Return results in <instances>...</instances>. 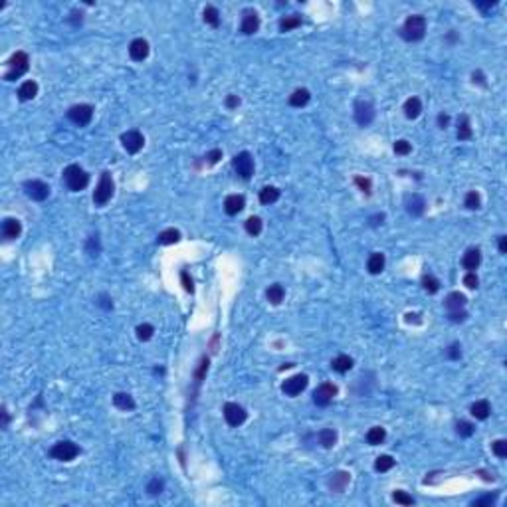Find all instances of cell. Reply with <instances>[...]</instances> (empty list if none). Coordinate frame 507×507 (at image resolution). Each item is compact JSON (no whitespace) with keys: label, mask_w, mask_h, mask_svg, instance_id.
Returning a JSON list of instances; mask_svg holds the SVG:
<instances>
[{"label":"cell","mask_w":507,"mask_h":507,"mask_svg":"<svg viewBox=\"0 0 507 507\" xmlns=\"http://www.w3.org/2000/svg\"><path fill=\"white\" fill-rule=\"evenodd\" d=\"M422 285H424V289H426L428 293H436V291L440 289V281H438V278H434L432 274H426V276L422 278Z\"/></svg>","instance_id":"74e56055"},{"label":"cell","mask_w":507,"mask_h":507,"mask_svg":"<svg viewBox=\"0 0 507 507\" xmlns=\"http://www.w3.org/2000/svg\"><path fill=\"white\" fill-rule=\"evenodd\" d=\"M24 190H26V194L32 200H38V202H42V200H46L50 196V186L46 182H42V180H26L24 182Z\"/></svg>","instance_id":"7c38bea8"},{"label":"cell","mask_w":507,"mask_h":507,"mask_svg":"<svg viewBox=\"0 0 507 507\" xmlns=\"http://www.w3.org/2000/svg\"><path fill=\"white\" fill-rule=\"evenodd\" d=\"M278 198H279V190L276 186H264L260 190V202H262V204H274Z\"/></svg>","instance_id":"f546056e"},{"label":"cell","mask_w":507,"mask_h":507,"mask_svg":"<svg viewBox=\"0 0 507 507\" xmlns=\"http://www.w3.org/2000/svg\"><path fill=\"white\" fill-rule=\"evenodd\" d=\"M6 426H8V412L2 410V428H6Z\"/></svg>","instance_id":"6125c7cd"},{"label":"cell","mask_w":507,"mask_h":507,"mask_svg":"<svg viewBox=\"0 0 507 507\" xmlns=\"http://www.w3.org/2000/svg\"><path fill=\"white\" fill-rule=\"evenodd\" d=\"M489 412H491V406H489L487 400H478V402L472 404V414H474L478 420H485V418L489 416Z\"/></svg>","instance_id":"4316f807"},{"label":"cell","mask_w":507,"mask_h":507,"mask_svg":"<svg viewBox=\"0 0 507 507\" xmlns=\"http://www.w3.org/2000/svg\"><path fill=\"white\" fill-rule=\"evenodd\" d=\"M466 208H470V210H478L480 208V204H482V200H480V194L476 192V190H470L468 194H466Z\"/></svg>","instance_id":"ab89813d"},{"label":"cell","mask_w":507,"mask_h":507,"mask_svg":"<svg viewBox=\"0 0 507 507\" xmlns=\"http://www.w3.org/2000/svg\"><path fill=\"white\" fill-rule=\"evenodd\" d=\"M424 34H426V18L420 14L408 16L400 28V36L406 42H418L424 38Z\"/></svg>","instance_id":"6da1fadb"},{"label":"cell","mask_w":507,"mask_h":507,"mask_svg":"<svg viewBox=\"0 0 507 507\" xmlns=\"http://www.w3.org/2000/svg\"><path fill=\"white\" fill-rule=\"evenodd\" d=\"M456 432H458L460 436H464V438H470V436L476 432V428H474V424H472V422H468V420H460L458 424H456Z\"/></svg>","instance_id":"f35d334b"},{"label":"cell","mask_w":507,"mask_h":507,"mask_svg":"<svg viewBox=\"0 0 507 507\" xmlns=\"http://www.w3.org/2000/svg\"><path fill=\"white\" fill-rule=\"evenodd\" d=\"M153 333H155V329H153V325H149V323H143V325L137 327V337L141 341H149L151 337H153Z\"/></svg>","instance_id":"b9f144b4"},{"label":"cell","mask_w":507,"mask_h":507,"mask_svg":"<svg viewBox=\"0 0 507 507\" xmlns=\"http://www.w3.org/2000/svg\"><path fill=\"white\" fill-rule=\"evenodd\" d=\"M180 279H182V285H184V289H186L188 293H192V291H194V285H192V279H190L188 272H180Z\"/></svg>","instance_id":"db71d44e"},{"label":"cell","mask_w":507,"mask_h":507,"mask_svg":"<svg viewBox=\"0 0 507 507\" xmlns=\"http://www.w3.org/2000/svg\"><path fill=\"white\" fill-rule=\"evenodd\" d=\"M244 204H246V200H244L242 194H230V196H226V200H224V210H226V214L234 216V214L242 212Z\"/></svg>","instance_id":"e0dca14e"},{"label":"cell","mask_w":507,"mask_h":507,"mask_svg":"<svg viewBox=\"0 0 507 507\" xmlns=\"http://www.w3.org/2000/svg\"><path fill=\"white\" fill-rule=\"evenodd\" d=\"M478 283H480V279H478L476 272H468V274L464 276V285H466L468 289H476V287H478Z\"/></svg>","instance_id":"c3c4849f"},{"label":"cell","mask_w":507,"mask_h":507,"mask_svg":"<svg viewBox=\"0 0 507 507\" xmlns=\"http://www.w3.org/2000/svg\"><path fill=\"white\" fill-rule=\"evenodd\" d=\"M38 95V83L36 81H24L22 85H20V89H18V97L22 99V101H30V99H34Z\"/></svg>","instance_id":"d4e9b609"},{"label":"cell","mask_w":507,"mask_h":507,"mask_svg":"<svg viewBox=\"0 0 507 507\" xmlns=\"http://www.w3.org/2000/svg\"><path fill=\"white\" fill-rule=\"evenodd\" d=\"M444 305L448 307V311H458V309H464V305H466V295H464V293H460V291H452V293L446 297Z\"/></svg>","instance_id":"ffe728a7"},{"label":"cell","mask_w":507,"mask_h":507,"mask_svg":"<svg viewBox=\"0 0 507 507\" xmlns=\"http://www.w3.org/2000/svg\"><path fill=\"white\" fill-rule=\"evenodd\" d=\"M79 454V446L74 444L72 440H64V442H58L52 450H50V456L60 462H72L76 456Z\"/></svg>","instance_id":"5b68a950"},{"label":"cell","mask_w":507,"mask_h":507,"mask_svg":"<svg viewBox=\"0 0 507 507\" xmlns=\"http://www.w3.org/2000/svg\"><path fill=\"white\" fill-rule=\"evenodd\" d=\"M113 190H115L113 178H111V175L107 171H103V173H101V178H99L97 186H95V192H93V202L97 206L107 204V202L111 200V196H113Z\"/></svg>","instance_id":"3957f363"},{"label":"cell","mask_w":507,"mask_h":507,"mask_svg":"<svg viewBox=\"0 0 507 507\" xmlns=\"http://www.w3.org/2000/svg\"><path fill=\"white\" fill-rule=\"evenodd\" d=\"M480 262H482V254H480L478 248H470V250L464 254L462 264H464V268H466L468 272H476L478 266H480Z\"/></svg>","instance_id":"d6986e66"},{"label":"cell","mask_w":507,"mask_h":507,"mask_svg":"<svg viewBox=\"0 0 507 507\" xmlns=\"http://www.w3.org/2000/svg\"><path fill=\"white\" fill-rule=\"evenodd\" d=\"M410 151H412V145H410L408 141L400 139V141L394 143V153H396V155H408Z\"/></svg>","instance_id":"ee69618b"},{"label":"cell","mask_w":507,"mask_h":507,"mask_svg":"<svg viewBox=\"0 0 507 507\" xmlns=\"http://www.w3.org/2000/svg\"><path fill=\"white\" fill-rule=\"evenodd\" d=\"M392 499H394L396 503H400V505H412V503H414V499H412L406 491H394V493H392Z\"/></svg>","instance_id":"f6af8a7d"},{"label":"cell","mask_w":507,"mask_h":507,"mask_svg":"<svg viewBox=\"0 0 507 507\" xmlns=\"http://www.w3.org/2000/svg\"><path fill=\"white\" fill-rule=\"evenodd\" d=\"M317 438H319V444H321L323 448H327V450H329V448H333V446L337 444V432H335L333 428H325V430H321Z\"/></svg>","instance_id":"f1b7e54d"},{"label":"cell","mask_w":507,"mask_h":507,"mask_svg":"<svg viewBox=\"0 0 507 507\" xmlns=\"http://www.w3.org/2000/svg\"><path fill=\"white\" fill-rule=\"evenodd\" d=\"M337 396V386L333 382H323L313 392V402L317 406H327V404Z\"/></svg>","instance_id":"30bf717a"},{"label":"cell","mask_w":507,"mask_h":507,"mask_svg":"<svg viewBox=\"0 0 507 507\" xmlns=\"http://www.w3.org/2000/svg\"><path fill=\"white\" fill-rule=\"evenodd\" d=\"M458 139H460V141L472 139V127H470L468 115H462V117L458 119Z\"/></svg>","instance_id":"4dcf8cb0"},{"label":"cell","mask_w":507,"mask_h":507,"mask_svg":"<svg viewBox=\"0 0 507 507\" xmlns=\"http://www.w3.org/2000/svg\"><path fill=\"white\" fill-rule=\"evenodd\" d=\"M392 466H394V460L390 458V456H380V458H377V462H375L377 472H388Z\"/></svg>","instance_id":"60d3db41"},{"label":"cell","mask_w":507,"mask_h":507,"mask_svg":"<svg viewBox=\"0 0 507 507\" xmlns=\"http://www.w3.org/2000/svg\"><path fill=\"white\" fill-rule=\"evenodd\" d=\"M129 54H131V58H133L135 62H143V60L149 56V42L143 40V38L133 40L131 46H129Z\"/></svg>","instance_id":"9a60e30c"},{"label":"cell","mask_w":507,"mask_h":507,"mask_svg":"<svg viewBox=\"0 0 507 507\" xmlns=\"http://www.w3.org/2000/svg\"><path fill=\"white\" fill-rule=\"evenodd\" d=\"M178 240H180V232H178V230H175V228H169V230H165V232H161V234H159V244H163V246L177 244Z\"/></svg>","instance_id":"836d02e7"},{"label":"cell","mask_w":507,"mask_h":507,"mask_svg":"<svg viewBox=\"0 0 507 507\" xmlns=\"http://www.w3.org/2000/svg\"><path fill=\"white\" fill-rule=\"evenodd\" d=\"M309 91L307 89H295L291 95H289V105L291 107H303V105H307L309 103Z\"/></svg>","instance_id":"44dd1931"},{"label":"cell","mask_w":507,"mask_h":507,"mask_svg":"<svg viewBox=\"0 0 507 507\" xmlns=\"http://www.w3.org/2000/svg\"><path fill=\"white\" fill-rule=\"evenodd\" d=\"M246 232H248L250 236H258V234L262 232V220H260L258 216L248 218V220H246Z\"/></svg>","instance_id":"d590c367"},{"label":"cell","mask_w":507,"mask_h":507,"mask_svg":"<svg viewBox=\"0 0 507 507\" xmlns=\"http://www.w3.org/2000/svg\"><path fill=\"white\" fill-rule=\"evenodd\" d=\"M121 143H123V149L127 151V153L135 155V153H139V151L143 149L145 137H143L137 129H131V131H125V133L121 135Z\"/></svg>","instance_id":"52a82bcc"},{"label":"cell","mask_w":507,"mask_h":507,"mask_svg":"<svg viewBox=\"0 0 507 507\" xmlns=\"http://www.w3.org/2000/svg\"><path fill=\"white\" fill-rule=\"evenodd\" d=\"M448 125H450V115L440 113V115H438V127H440V129H446Z\"/></svg>","instance_id":"9f6ffc18"},{"label":"cell","mask_w":507,"mask_h":507,"mask_svg":"<svg viewBox=\"0 0 507 507\" xmlns=\"http://www.w3.org/2000/svg\"><path fill=\"white\" fill-rule=\"evenodd\" d=\"M476 6H478V8H482V10H489V8H493V6H495V2H476Z\"/></svg>","instance_id":"91938a15"},{"label":"cell","mask_w":507,"mask_h":507,"mask_svg":"<svg viewBox=\"0 0 507 507\" xmlns=\"http://www.w3.org/2000/svg\"><path fill=\"white\" fill-rule=\"evenodd\" d=\"M448 357H450V359H460V357H462V347H460V343H454V345L448 349Z\"/></svg>","instance_id":"816d5d0a"},{"label":"cell","mask_w":507,"mask_h":507,"mask_svg":"<svg viewBox=\"0 0 507 507\" xmlns=\"http://www.w3.org/2000/svg\"><path fill=\"white\" fill-rule=\"evenodd\" d=\"M355 119L361 127H367L373 123L375 119V107L371 101H357V105H355Z\"/></svg>","instance_id":"9c48e42d"},{"label":"cell","mask_w":507,"mask_h":507,"mask_svg":"<svg viewBox=\"0 0 507 507\" xmlns=\"http://www.w3.org/2000/svg\"><path fill=\"white\" fill-rule=\"evenodd\" d=\"M204 22L216 28V26L220 24V12H218L214 6H206V8H204Z\"/></svg>","instance_id":"8d00e7d4"},{"label":"cell","mask_w":507,"mask_h":507,"mask_svg":"<svg viewBox=\"0 0 507 507\" xmlns=\"http://www.w3.org/2000/svg\"><path fill=\"white\" fill-rule=\"evenodd\" d=\"M266 295H268V301H270V303L278 305V303H281V299H283L285 291H283V287H281L279 283H274V285H270V287H268Z\"/></svg>","instance_id":"d6a6232c"},{"label":"cell","mask_w":507,"mask_h":507,"mask_svg":"<svg viewBox=\"0 0 507 507\" xmlns=\"http://www.w3.org/2000/svg\"><path fill=\"white\" fill-rule=\"evenodd\" d=\"M355 184H357L365 194H369L371 192V180L369 178H363V177H357L355 178Z\"/></svg>","instance_id":"681fc988"},{"label":"cell","mask_w":507,"mask_h":507,"mask_svg":"<svg viewBox=\"0 0 507 507\" xmlns=\"http://www.w3.org/2000/svg\"><path fill=\"white\" fill-rule=\"evenodd\" d=\"M64 182L72 192H79L87 186L89 182V175L79 167V165H70L64 171Z\"/></svg>","instance_id":"7a4b0ae2"},{"label":"cell","mask_w":507,"mask_h":507,"mask_svg":"<svg viewBox=\"0 0 507 507\" xmlns=\"http://www.w3.org/2000/svg\"><path fill=\"white\" fill-rule=\"evenodd\" d=\"M220 159H222V151H220V149H214V151H210V153L206 155L208 165H216Z\"/></svg>","instance_id":"f5cc1de1"},{"label":"cell","mask_w":507,"mask_h":507,"mask_svg":"<svg viewBox=\"0 0 507 507\" xmlns=\"http://www.w3.org/2000/svg\"><path fill=\"white\" fill-rule=\"evenodd\" d=\"M331 367H333V371H337V373H347V371L353 369V359L347 357V355H339V357L333 359Z\"/></svg>","instance_id":"83f0119b"},{"label":"cell","mask_w":507,"mask_h":507,"mask_svg":"<svg viewBox=\"0 0 507 507\" xmlns=\"http://www.w3.org/2000/svg\"><path fill=\"white\" fill-rule=\"evenodd\" d=\"M232 165H234L236 173H238L244 180H248V178L254 175V159H252L250 153H246V151H242V153H238V155L234 157Z\"/></svg>","instance_id":"8992f818"},{"label":"cell","mask_w":507,"mask_h":507,"mask_svg":"<svg viewBox=\"0 0 507 507\" xmlns=\"http://www.w3.org/2000/svg\"><path fill=\"white\" fill-rule=\"evenodd\" d=\"M474 81H478V83L485 85V81H483V76H482V72H474Z\"/></svg>","instance_id":"94428289"},{"label":"cell","mask_w":507,"mask_h":507,"mask_svg":"<svg viewBox=\"0 0 507 507\" xmlns=\"http://www.w3.org/2000/svg\"><path fill=\"white\" fill-rule=\"evenodd\" d=\"M450 321H454V323H462V321H466V317H468V313L466 311H462V309H458V311H450Z\"/></svg>","instance_id":"f907efd6"},{"label":"cell","mask_w":507,"mask_h":507,"mask_svg":"<svg viewBox=\"0 0 507 507\" xmlns=\"http://www.w3.org/2000/svg\"><path fill=\"white\" fill-rule=\"evenodd\" d=\"M367 268H369V272L373 274V276H377V274H380L382 270H384V256L380 252H375V254H371V258H369V264H367Z\"/></svg>","instance_id":"484cf974"},{"label":"cell","mask_w":507,"mask_h":507,"mask_svg":"<svg viewBox=\"0 0 507 507\" xmlns=\"http://www.w3.org/2000/svg\"><path fill=\"white\" fill-rule=\"evenodd\" d=\"M349 480H351V476H349L347 472H337V474H333V478L329 480V487L339 493V491H343V489L347 487Z\"/></svg>","instance_id":"cb8c5ba5"},{"label":"cell","mask_w":507,"mask_h":507,"mask_svg":"<svg viewBox=\"0 0 507 507\" xmlns=\"http://www.w3.org/2000/svg\"><path fill=\"white\" fill-rule=\"evenodd\" d=\"M499 252L507 254V236H499Z\"/></svg>","instance_id":"680465c9"},{"label":"cell","mask_w":507,"mask_h":507,"mask_svg":"<svg viewBox=\"0 0 507 507\" xmlns=\"http://www.w3.org/2000/svg\"><path fill=\"white\" fill-rule=\"evenodd\" d=\"M406 210L410 216H422L426 210V200L420 194H410L406 198Z\"/></svg>","instance_id":"2e32d148"},{"label":"cell","mask_w":507,"mask_h":507,"mask_svg":"<svg viewBox=\"0 0 507 507\" xmlns=\"http://www.w3.org/2000/svg\"><path fill=\"white\" fill-rule=\"evenodd\" d=\"M307 382H309L307 375H295V377L287 379V380L281 384V390H283L287 396H297V394H301L303 390H305Z\"/></svg>","instance_id":"8fae6325"},{"label":"cell","mask_w":507,"mask_h":507,"mask_svg":"<svg viewBox=\"0 0 507 507\" xmlns=\"http://www.w3.org/2000/svg\"><path fill=\"white\" fill-rule=\"evenodd\" d=\"M28 64H30V58L26 52H16L10 60H8V72L4 74V79L6 81H14L18 79L20 76H24L28 72Z\"/></svg>","instance_id":"277c9868"},{"label":"cell","mask_w":507,"mask_h":507,"mask_svg":"<svg viewBox=\"0 0 507 507\" xmlns=\"http://www.w3.org/2000/svg\"><path fill=\"white\" fill-rule=\"evenodd\" d=\"M163 487H165V483H163V480H159V478H155V480H151V483L147 485V491L151 493V495H159L161 491H163Z\"/></svg>","instance_id":"bcb514c9"},{"label":"cell","mask_w":507,"mask_h":507,"mask_svg":"<svg viewBox=\"0 0 507 507\" xmlns=\"http://www.w3.org/2000/svg\"><path fill=\"white\" fill-rule=\"evenodd\" d=\"M497 499V493H489V495H483L480 499H474L472 501V507H482V505H493Z\"/></svg>","instance_id":"7dc6e473"},{"label":"cell","mask_w":507,"mask_h":507,"mask_svg":"<svg viewBox=\"0 0 507 507\" xmlns=\"http://www.w3.org/2000/svg\"><path fill=\"white\" fill-rule=\"evenodd\" d=\"M206 371H208V359H202V361H200V367H198V371H196V380H198V382L202 380V377L206 375Z\"/></svg>","instance_id":"11a10c76"},{"label":"cell","mask_w":507,"mask_h":507,"mask_svg":"<svg viewBox=\"0 0 507 507\" xmlns=\"http://www.w3.org/2000/svg\"><path fill=\"white\" fill-rule=\"evenodd\" d=\"M420 111H422V103H420L418 97L406 99V103H404V115H406L408 119H416L420 115Z\"/></svg>","instance_id":"603a6c76"},{"label":"cell","mask_w":507,"mask_h":507,"mask_svg":"<svg viewBox=\"0 0 507 507\" xmlns=\"http://www.w3.org/2000/svg\"><path fill=\"white\" fill-rule=\"evenodd\" d=\"M68 117L76 123V125H79V127H85L89 121H91V117H93V107L91 105H87V103H79V105H74V107H70V111H68Z\"/></svg>","instance_id":"ba28073f"},{"label":"cell","mask_w":507,"mask_h":507,"mask_svg":"<svg viewBox=\"0 0 507 507\" xmlns=\"http://www.w3.org/2000/svg\"><path fill=\"white\" fill-rule=\"evenodd\" d=\"M258 28H260V16H258V12H256V10H246L244 16H242V26H240L242 34L252 36V34L258 32Z\"/></svg>","instance_id":"5bb4252c"},{"label":"cell","mask_w":507,"mask_h":507,"mask_svg":"<svg viewBox=\"0 0 507 507\" xmlns=\"http://www.w3.org/2000/svg\"><path fill=\"white\" fill-rule=\"evenodd\" d=\"M246 410L240 406V404H236V402H228L226 406H224V418H226V422L230 424V426H240V424H244V420H246Z\"/></svg>","instance_id":"4fadbf2b"},{"label":"cell","mask_w":507,"mask_h":507,"mask_svg":"<svg viewBox=\"0 0 507 507\" xmlns=\"http://www.w3.org/2000/svg\"><path fill=\"white\" fill-rule=\"evenodd\" d=\"M384 438H386V432H384V428H380V426H375V428H371V430L367 432V442H369L371 446L382 444Z\"/></svg>","instance_id":"1f68e13d"},{"label":"cell","mask_w":507,"mask_h":507,"mask_svg":"<svg viewBox=\"0 0 507 507\" xmlns=\"http://www.w3.org/2000/svg\"><path fill=\"white\" fill-rule=\"evenodd\" d=\"M491 450L497 458H507V440H495L491 444Z\"/></svg>","instance_id":"7bdbcfd3"},{"label":"cell","mask_w":507,"mask_h":507,"mask_svg":"<svg viewBox=\"0 0 507 507\" xmlns=\"http://www.w3.org/2000/svg\"><path fill=\"white\" fill-rule=\"evenodd\" d=\"M238 103H240V99H238V95H228V97H226V105H228L230 109L238 107Z\"/></svg>","instance_id":"6f0895ef"},{"label":"cell","mask_w":507,"mask_h":507,"mask_svg":"<svg viewBox=\"0 0 507 507\" xmlns=\"http://www.w3.org/2000/svg\"><path fill=\"white\" fill-rule=\"evenodd\" d=\"M297 26H301V18L299 16H285V18H281V22H279V30L281 32H289V30H293V28H297Z\"/></svg>","instance_id":"e575fe53"},{"label":"cell","mask_w":507,"mask_h":507,"mask_svg":"<svg viewBox=\"0 0 507 507\" xmlns=\"http://www.w3.org/2000/svg\"><path fill=\"white\" fill-rule=\"evenodd\" d=\"M113 404H115L119 410H133V408H135V400H133V396L127 394V392H117V394L113 396Z\"/></svg>","instance_id":"7402d4cb"},{"label":"cell","mask_w":507,"mask_h":507,"mask_svg":"<svg viewBox=\"0 0 507 507\" xmlns=\"http://www.w3.org/2000/svg\"><path fill=\"white\" fill-rule=\"evenodd\" d=\"M20 232H22V224H20V220H16V218H6V220L2 222V236H4L6 240H14V238H18V236H20Z\"/></svg>","instance_id":"ac0fdd59"}]
</instances>
